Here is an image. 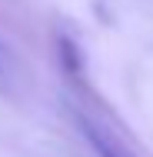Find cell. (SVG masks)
Here are the masks:
<instances>
[{
    "instance_id": "1",
    "label": "cell",
    "mask_w": 153,
    "mask_h": 157,
    "mask_svg": "<svg viewBox=\"0 0 153 157\" xmlns=\"http://www.w3.org/2000/svg\"><path fill=\"white\" fill-rule=\"evenodd\" d=\"M80 127H83V134L90 137L93 151H97L100 157H126V154H123V151H120V147H117V144H113V140H110V137H107V134H103L97 124H90V121H80Z\"/></svg>"
}]
</instances>
